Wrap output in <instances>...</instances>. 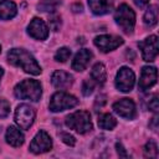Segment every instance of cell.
Returning a JSON list of instances; mask_svg holds the SVG:
<instances>
[{"label":"cell","mask_w":159,"mask_h":159,"mask_svg":"<svg viewBox=\"0 0 159 159\" xmlns=\"http://www.w3.org/2000/svg\"><path fill=\"white\" fill-rule=\"evenodd\" d=\"M7 60L11 65L22 68L26 73L37 76L41 73V67L35 57L25 48H11L7 52Z\"/></svg>","instance_id":"1"},{"label":"cell","mask_w":159,"mask_h":159,"mask_svg":"<svg viewBox=\"0 0 159 159\" xmlns=\"http://www.w3.org/2000/svg\"><path fill=\"white\" fill-rule=\"evenodd\" d=\"M14 93H15V97L19 99H29L32 102H37L42 94V89L39 81L24 80L16 84Z\"/></svg>","instance_id":"2"},{"label":"cell","mask_w":159,"mask_h":159,"mask_svg":"<svg viewBox=\"0 0 159 159\" xmlns=\"http://www.w3.org/2000/svg\"><path fill=\"white\" fill-rule=\"evenodd\" d=\"M65 123L70 129H73L75 132L80 134H84L92 130L91 114L87 111H77V112L68 114L66 117Z\"/></svg>","instance_id":"3"},{"label":"cell","mask_w":159,"mask_h":159,"mask_svg":"<svg viewBox=\"0 0 159 159\" xmlns=\"http://www.w3.org/2000/svg\"><path fill=\"white\" fill-rule=\"evenodd\" d=\"M114 20H116L117 25L125 34L133 32L134 25H135V14L129 5H127V4L119 5V7L114 12Z\"/></svg>","instance_id":"4"},{"label":"cell","mask_w":159,"mask_h":159,"mask_svg":"<svg viewBox=\"0 0 159 159\" xmlns=\"http://www.w3.org/2000/svg\"><path fill=\"white\" fill-rule=\"evenodd\" d=\"M77 104H78V99L75 96L68 94L66 92H56L51 97L48 107L51 112H62L66 109H71Z\"/></svg>","instance_id":"5"},{"label":"cell","mask_w":159,"mask_h":159,"mask_svg":"<svg viewBox=\"0 0 159 159\" xmlns=\"http://www.w3.org/2000/svg\"><path fill=\"white\" fill-rule=\"evenodd\" d=\"M35 109L29 104H20L15 111V122L21 129H29L35 120Z\"/></svg>","instance_id":"6"},{"label":"cell","mask_w":159,"mask_h":159,"mask_svg":"<svg viewBox=\"0 0 159 159\" xmlns=\"http://www.w3.org/2000/svg\"><path fill=\"white\" fill-rule=\"evenodd\" d=\"M138 46L142 51V58L145 62H152L157 58L159 52V46H158V37L155 35H150L144 41L139 42Z\"/></svg>","instance_id":"7"},{"label":"cell","mask_w":159,"mask_h":159,"mask_svg":"<svg viewBox=\"0 0 159 159\" xmlns=\"http://www.w3.org/2000/svg\"><path fill=\"white\" fill-rule=\"evenodd\" d=\"M135 82L134 72L129 67H122L116 76V87L120 92H130Z\"/></svg>","instance_id":"8"},{"label":"cell","mask_w":159,"mask_h":159,"mask_svg":"<svg viewBox=\"0 0 159 159\" xmlns=\"http://www.w3.org/2000/svg\"><path fill=\"white\" fill-rule=\"evenodd\" d=\"M29 148H30V152H32L34 154L46 153V152L51 150V148H52V139L45 130H40L34 137Z\"/></svg>","instance_id":"9"},{"label":"cell","mask_w":159,"mask_h":159,"mask_svg":"<svg viewBox=\"0 0 159 159\" xmlns=\"http://www.w3.org/2000/svg\"><path fill=\"white\" fill-rule=\"evenodd\" d=\"M113 111L125 118V119H134L137 116V108H135V103L130 99V98H122L117 102L113 103Z\"/></svg>","instance_id":"10"},{"label":"cell","mask_w":159,"mask_h":159,"mask_svg":"<svg viewBox=\"0 0 159 159\" xmlns=\"http://www.w3.org/2000/svg\"><path fill=\"white\" fill-rule=\"evenodd\" d=\"M94 45L102 51V52H109L123 45V39L114 35H99L94 39Z\"/></svg>","instance_id":"11"},{"label":"cell","mask_w":159,"mask_h":159,"mask_svg":"<svg viewBox=\"0 0 159 159\" xmlns=\"http://www.w3.org/2000/svg\"><path fill=\"white\" fill-rule=\"evenodd\" d=\"M27 32L32 39L42 41L46 40L48 36V27L42 19L34 17L27 26Z\"/></svg>","instance_id":"12"},{"label":"cell","mask_w":159,"mask_h":159,"mask_svg":"<svg viewBox=\"0 0 159 159\" xmlns=\"http://www.w3.org/2000/svg\"><path fill=\"white\" fill-rule=\"evenodd\" d=\"M157 78H158V72L155 67L152 66H145L142 68L140 72V77H139V82H138V88L140 91H147L150 87H153L157 83Z\"/></svg>","instance_id":"13"},{"label":"cell","mask_w":159,"mask_h":159,"mask_svg":"<svg viewBox=\"0 0 159 159\" xmlns=\"http://www.w3.org/2000/svg\"><path fill=\"white\" fill-rule=\"evenodd\" d=\"M92 57H93V53L89 50H87V48L80 50L76 53V56H75V58L72 61V70L78 71V72L86 70V67L88 66V63L92 60Z\"/></svg>","instance_id":"14"},{"label":"cell","mask_w":159,"mask_h":159,"mask_svg":"<svg viewBox=\"0 0 159 159\" xmlns=\"http://www.w3.org/2000/svg\"><path fill=\"white\" fill-rule=\"evenodd\" d=\"M51 82H52V84H53L56 88H58V89H66V88H68V87L72 84L73 77H72L70 73L58 70V71H55V72L52 73V76H51Z\"/></svg>","instance_id":"15"},{"label":"cell","mask_w":159,"mask_h":159,"mask_svg":"<svg viewBox=\"0 0 159 159\" xmlns=\"http://www.w3.org/2000/svg\"><path fill=\"white\" fill-rule=\"evenodd\" d=\"M88 6L94 15H106L112 11V0H88Z\"/></svg>","instance_id":"16"},{"label":"cell","mask_w":159,"mask_h":159,"mask_svg":"<svg viewBox=\"0 0 159 159\" xmlns=\"http://www.w3.org/2000/svg\"><path fill=\"white\" fill-rule=\"evenodd\" d=\"M5 138H6V142L12 145V147H20L22 145L24 140H25V137L24 134L20 132V129H17L16 127L14 125H10L7 129H6V134H5Z\"/></svg>","instance_id":"17"},{"label":"cell","mask_w":159,"mask_h":159,"mask_svg":"<svg viewBox=\"0 0 159 159\" xmlns=\"http://www.w3.org/2000/svg\"><path fill=\"white\" fill-rule=\"evenodd\" d=\"M16 12H17V7L15 2L10 0L0 1V19L1 20H10L16 15Z\"/></svg>","instance_id":"18"},{"label":"cell","mask_w":159,"mask_h":159,"mask_svg":"<svg viewBox=\"0 0 159 159\" xmlns=\"http://www.w3.org/2000/svg\"><path fill=\"white\" fill-rule=\"evenodd\" d=\"M91 78L93 82H96L97 84H103L107 80V71H106V67L103 63H96L93 67H92V71H91Z\"/></svg>","instance_id":"19"},{"label":"cell","mask_w":159,"mask_h":159,"mask_svg":"<svg viewBox=\"0 0 159 159\" xmlns=\"http://www.w3.org/2000/svg\"><path fill=\"white\" fill-rule=\"evenodd\" d=\"M98 125L102 129L112 130L117 125V119L109 113H103V114H101L98 117Z\"/></svg>","instance_id":"20"},{"label":"cell","mask_w":159,"mask_h":159,"mask_svg":"<svg viewBox=\"0 0 159 159\" xmlns=\"http://www.w3.org/2000/svg\"><path fill=\"white\" fill-rule=\"evenodd\" d=\"M158 22V7L155 5H152L147 9L144 14V24L149 27L155 26Z\"/></svg>","instance_id":"21"},{"label":"cell","mask_w":159,"mask_h":159,"mask_svg":"<svg viewBox=\"0 0 159 159\" xmlns=\"http://www.w3.org/2000/svg\"><path fill=\"white\" fill-rule=\"evenodd\" d=\"M60 4H61V0H42L39 4V9L40 11H43V12H50V11L53 12Z\"/></svg>","instance_id":"22"},{"label":"cell","mask_w":159,"mask_h":159,"mask_svg":"<svg viewBox=\"0 0 159 159\" xmlns=\"http://www.w3.org/2000/svg\"><path fill=\"white\" fill-rule=\"evenodd\" d=\"M144 155L147 158H158V147L154 140H149L144 147Z\"/></svg>","instance_id":"23"},{"label":"cell","mask_w":159,"mask_h":159,"mask_svg":"<svg viewBox=\"0 0 159 159\" xmlns=\"http://www.w3.org/2000/svg\"><path fill=\"white\" fill-rule=\"evenodd\" d=\"M71 56V50L68 47H60L55 53V60L57 62H66Z\"/></svg>","instance_id":"24"},{"label":"cell","mask_w":159,"mask_h":159,"mask_svg":"<svg viewBox=\"0 0 159 159\" xmlns=\"http://www.w3.org/2000/svg\"><path fill=\"white\" fill-rule=\"evenodd\" d=\"M93 89H94V83H93V81H92V80H84L83 83H82V93H83V96H89V94H92Z\"/></svg>","instance_id":"25"},{"label":"cell","mask_w":159,"mask_h":159,"mask_svg":"<svg viewBox=\"0 0 159 159\" xmlns=\"http://www.w3.org/2000/svg\"><path fill=\"white\" fill-rule=\"evenodd\" d=\"M10 113V103L5 98H0V118L7 117Z\"/></svg>","instance_id":"26"},{"label":"cell","mask_w":159,"mask_h":159,"mask_svg":"<svg viewBox=\"0 0 159 159\" xmlns=\"http://www.w3.org/2000/svg\"><path fill=\"white\" fill-rule=\"evenodd\" d=\"M48 22H50L51 29H52L53 31H57V30L60 29V26H61V17H60V16H58L56 12H53V14L50 16Z\"/></svg>","instance_id":"27"},{"label":"cell","mask_w":159,"mask_h":159,"mask_svg":"<svg viewBox=\"0 0 159 159\" xmlns=\"http://www.w3.org/2000/svg\"><path fill=\"white\" fill-rule=\"evenodd\" d=\"M60 139H61L65 144H67V145H70V147H73V145L76 144L75 137L71 135L70 133H66V132H61V133H60Z\"/></svg>","instance_id":"28"},{"label":"cell","mask_w":159,"mask_h":159,"mask_svg":"<svg viewBox=\"0 0 159 159\" xmlns=\"http://www.w3.org/2000/svg\"><path fill=\"white\" fill-rule=\"evenodd\" d=\"M148 108H149L152 112H154V113L158 112V109H159V103H158V97H157V96H154V97L149 101Z\"/></svg>","instance_id":"29"},{"label":"cell","mask_w":159,"mask_h":159,"mask_svg":"<svg viewBox=\"0 0 159 159\" xmlns=\"http://www.w3.org/2000/svg\"><path fill=\"white\" fill-rule=\"evenodd\" d=\"M116 149H117V153H118V155L120 158H128V153L125 152V149H124L122 143H119V142L116 143Z\"/></svg>","instance_id":"30"},{"label":"cell","mask_w":159,"mask_h":159,"mask_svg":"<svg viewBox=\"0 0 159 159\" xmlns=\"http://www.w3.org/2000/svg\"><path fill=\"white\" fill-rule=\"evenodd\" d=\"M133 1H134V4H135L137 6H139V7H143V6H145V5L149 4V0H133Z\"/></svg>","instance_id":"31"},{"label":"cell","mask_w":159,"mask_h":159,"mask_svg":"<svg viewBox=\"0 0 159 159\" xmlns=\"http://www.w3.org/2000/svg\"><path fill=\"white\" fill-rule=\"evenodd\" d=\"M153 120H152V123H150V127L153 128V130H157V128H158V125H157V122H158V116L155 114L153 118H152Z\"/></svg>","instance_id":"32"},{"label":"cell","mask_w":159,"mask_h":159,"mask_svg":"<svg viewBox=\"0 0 159 159\" xmlns=\"http://www.w3.org/2000/svg\"><path fill=\"white\" fill-rule=\"evenodd\" d=\"M2 75H4V71H2V68L0 67V80H1V77H2Z\"/></svg>","instance_id":"33"},{"label":"cell","mask_w":159,"mask_h":159,"mask_svg":"<svg viewBox=\"0 0 159 159\" xmlns=\"http://www.w3.org/2000/svg\"><path fill=\"white\" fill-rule=\"evenodd\" d=\"M0 52H1V46H0Z\"/></svg>","instance_id":"34"}]
</instances>
